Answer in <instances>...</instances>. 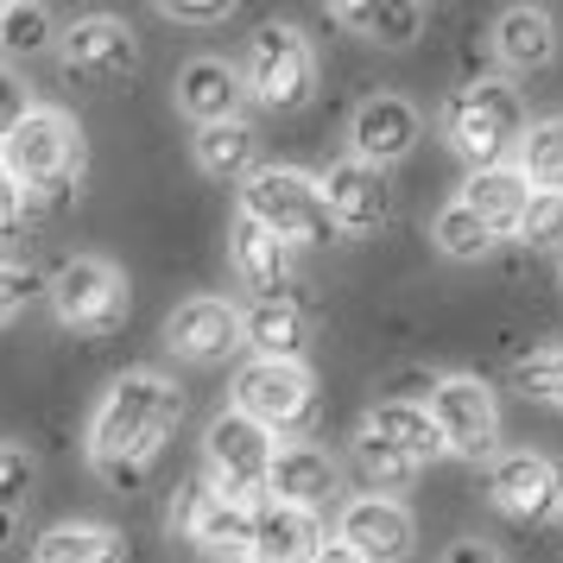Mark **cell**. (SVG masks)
<instances>
[{
    "label": "cell",
    "mask_w": 563,
    "mask_h": 563,
    "mask_svg": "<svg viewBox=\"0 0 563 563\" xmlns=\"http://www.w3.org/2000/svg\"><path fill=\"white\" fill-rule=\"evenodd\" d=\"M355 468H361V482H367V494H380V487H406L418 468H411L399 450H386L380 437H355Z\"/></svg>",
    "instance_id": "cell-29"
},
{
    "label": "cell",
    "mask_w": 563,
    "mask_h": 563,
    "mask_svg": "<svg viewBox=\"0 0 563 563\" xmlns=\"http://www.w3.org/2000/svg\"><path fill=\"white\" fill-rule=\"evenodd\" d=\"M32 291H38V285H32V273H26V266H0V323H7L13 310L26 305Z\"/></svg>",
    "instance_id": "cell-37"
},
{
    "label": "cell",
    "mask_w": 563,
    "mask_h": 563,
    "mask_svg": "<svg viewBox=\"0 0 563 563\" xmlns=\"http://www.w3.org/2000/svg\"><path fill=\"white\" fill-rule=\"evenodd\" d=\"M209 487L229 500V507H266V475H273V437L260 431L254 418L222 411L209 424Z\"/></svg>",
    "instance_id": "cell-5"
},
{
    "label": "cell",
    "mask_w": 563,
    "mask_h": 563,
    "mask_svg": "<svg viewBox=\"0 0 563 563\" xmlns=\"http://www.w3.org/2000/svg\"><path fill=\"white\" fill-rule=\"evenodd\" d=\"M335 494V462L317 450V443H285L273 450V475H266V500H285V507L317 512Z\"/></svg>",
    "instance_id": "cell-18"
},
{
    "label": "cell",
    "mask_w": 563,
    "mask_h": 563,
    "mask_svg": "<svg viewBox=\"0 0 563 563\" xmlns=\"http://www.w3.org/2000/svg\"><path fill=\"white\" fill-rule=\"evenodd\" d=\"M519 178L532 190H563V121H538L519 140Z\"/></svg>",
    "instance_id": "cell-28"
},
{
    "label": "cell",
    "mask_w": 563,
    "mask_h": 563,
    "mask_svg": "<svg viewBox=\"0 0 563 563\" xmlns=\"http://www.w3.org/2000/svg\"><path fill=\"white\" fill-rule=\"evenodd\" d=\"M317 563H361V558L349 551V544H342V538H323V551H317Z\"/></svg>",
    "instance_id": "cell-40"
},
{
    "label": "cell",
    "mask_w": 563,
    "mask_h": 563,
    "mask_svg": "<svg viewBox=\"0 0 563 563\" xmlns=\"http://www.w3.org/2000/svg\"><path fill=\"white\" fill-rule=\"evenodd\" d=\"M158 13H165V20H178V26H216V20H229V7H222V0H165Z\"/></svg>",
    "instance_id": "cell-35"
},
{
    "label": "cell",
    "mask_w": 563,
    "mask_h": 563,
    "mask_svg": "<svg viewBox=\"0 0 563 563\" xmlns=\"http://www.w3.org/2000/svg\"><path fill=\"white\" fill-rule=\"evenodd\" d=\"M241 102H247V82L234 64L222 57H197L178 70V108L203 128H222V121H241Z\"/></svg>",
    "instance_id": "cell-17"
},
{
    "label": "cell",
    "mask_w": 563,
    "mask_h": 563,
    "mask_svg": "<svg viewBox=\"0 0 563 563\" xmlns=\"http://www.w3.org/2000/svg\"><path fill=\"white\" fill-rule=\"evenodd\" d=\"M20 121H26V89H20L13 70H0V140L20 128Z\"/></svg>",
    "instance_id": "cell-38"
},
{
    "label": "cell",
    "mask_w": 563,
    "mask_h": 563,
    "mask_svg": "<svg viewBox=\"0 0 563 563\" xmlns=\"http://www.w3.org/2000/svg\"><path fill=\"white\" fill-rule=\"evenodd\" d=\"M487 494L512 512V519H544L558 512V482H551V462L519 450V456H500L494 475H487Z\"/></svg>",
    "instance_id": "cell-19"
},
{
    "label": "cell",
    "mask_w": 563,
    "mask_h": 563,
    "mask_svg": "<svg viewBox=\"0 0 563 563\" xmlns=\"http://www.w3.org/2000/svg\"><path fill=\"white\" fill-rule=\"evenodd\" d=\"M0 165L20 190L57 197L82 172V133L64 108H26V121L0 140Z\"/></svg>",
    "instance_id": "cell-4"
},
{
    "label": "cell",
    "mask_w": 563,
    "mask_h": 563,
    "mask_svg": "<svg viewBox=\"0 0 563 563\" xmlns=\"http://www.w3.org/2000/svg\"><path fill=\"white\" fill-rule=\"evenodd\" d=\"M247 89L266 108H305L317 96V57L298 26H260L247 45Z\"/></svg>",
    "instance_id": "cell-7"
},
{
    "label": "cell",
    "mask_w": 563,
    "mask_h": 563,
    "mask_svg": "<svg viewBox=\"0 0 563 563\" xmlns=\"http://www.w3.org/2000/svg\"><path fill=\"white\" fill-rule=\"evenodd\" d=\"M20 222H26V190L7 178V165H0V241H13Z\"/></svg>",
    "instance_id": "cell-36"
},
{
    "label": "cell",
    "mask_w": 563,
    "mask_h": 563,
    "mask_svg": "<svg viewBox=\"0 0 563 563\" xmlns=\"http://www.w3.org/2000/svg\"><path fill=\"white\" fill-rule=\"evenodd\" d=\"M526 241H558L563 234V190H532V203H526V222H519Z\"/></svg>",
    "instance_id": "cell-33"
},
{
    "label": "cell",
    "mask_w": 563,
    "mask_h": 563,
    "mask_svg": "<svg viewBox=\"0 0 563 563\" xmlns=\"http://www.w3.org/2000/svg\"><path fill=\"white\" fill-rule=\"evenodd\" d=\"M234 411L241 418H254L266 437H298L310 431V418H317V386H310L305 361H254L241 386H234Z\"/></svg>",
    "instance_id": "cell-6"
},
{
    "label": "cell",
    "mask_w": 563,
    "mask_h": 563,
    "mask_svg": "<svg viewBox=\"0 0 563 563\" xmlns=\"http://www.w3.org/2000/svg\"><path fill=\"white\" fill-rule=\"evenodd\" d=\"M418 146V108L406 96H367L355 108V158L361 165H393Z\"/></svg>",
    "instance_id": "cell-16"
},
{
    "label": "cell",
    "mask_w": 563,
    "mask_h": 563,
    "mask_svg": "<svg viewBox=\"0 0 563 563\" xmlns=\"http://www.w3.org/2000/svg\"><path fill=\"white\" fill-rule=\"evenodd\" d=\"M519 393L563 406V349H538L532 361H519Z\"/></svg>",
    "instance_id": "cell-32"
},
{
    "label": "cell",
    "mask_w": 563,
    "mask_h": 563,
    "mask_svg": "<svg viewBox=\"0 0 563 563\" xmlns=\"http://www.w3.org/2000/svg\"><path fill=\"white\" fill-rule=\"evenodd\" d=\"M443 121H450L456 153L468 158L475 172L507 165V153H519V140H526V102H519V89H507L500 77H475L468 89H456Z\"/></svg>",
    "instance_id": "cell-3"
},
{
    "label": "cell",
    "mask_w": 563,
    "mask_h": 563,
    "mask_svg": "<svg viewBox=\"0 0 563 563\" xmlns=\"http://www.w3.org/2000/svg\"><path fill=\"white\" fill-rule=\"evenodd\" d=\"M443 563H500V551L482 544V538H462V544H450V558Z\"/></svg>",
    "instance_id": "cell-39"
},
{
    "label": "cell",
    "mask_w": 563,
    "mask_h": 563,
    "mask_svg": "<svg viewBox=\"0 0 563 563\" xmlns=\"http://www.w3.org/2000/svg\"><path fill=\"white\" fill-rule=\"evenodd\" d=\"M335 26L361 32V38H374V45H411L418 32H424V7H411V0H393V7H361V0H342L330 13Z\"/></svg>",
    "instance_id": "cell-25"
},
{
    "label": "cell",
    "mask_w": 563,
    "mask_h": 563,
    "mask_svg": "<svg viewBox=\"0 0 563 563\" xmlns=\"http://www.w3.org/2000/svg\"><path fill=\"white\" fill-rule=\"evenodd\" d=\"M317 551H323V526H317V512L285 507V500L254 507V544H247V563H317Z\"/></svg>",
    "instance_id": "cell-15"
},
{
    "label": "cell",
    "mask_w": 563,
    "mask_h": 563,
    "mask_svg": "<svg viewBox=\"0 0 563 563\" xmlns=\"http://www.w3.org/2000/svg\"><path fill=\"white\" fill-rule=\"evenodd\" d=\"M172 526H178L190 544L216 551L222 563H247V544H254V512L229 507L209 482H184L178 500H172Z\"/></svg>",
    "instance_id": "cell-10"
},
{
    "label": "cell",
    "mask_w": 563,
    "mask_h": 563,
    "mask_svg": "<svg viewBox=\"0 0 563 563\" xmlns=\"http://www.w3.org/2000/svg\"><path fill=\"white\" fill-rule=\"evenodd\" d=\"M317 190H323V203H330V222L335 229H380L386 216H393V190H386V178L374 172V165H361V158H342V165H330L323 178H317Z\"/></svg>",
    "instance_id": "cell-12"
},
{
    "label": "cell",
    "mask_w": 563,
    "mask_h": 563,
    "mask_svg": "<svg viewBox=\"0 0 563 563\" xmlns=\"http://www.w3.org/2000/svg\"><path fill=\"white\" fill-rule=\"evenodd\" d=\"M140 70V45H133V32L121 20H77V26L64 32V77L70 82H89V89H114V82H128Z\"/></svg>",
    "instance_id": "cell-11"
},
{
    "label": "cell",
    "mask_w": 563,
    "mask_h": 563,
    "mask_svg": "<svg viewBox=\"0 0 563 563\" xmlns=\"http://www.w3.org/2000/svg\"><path fill=\"white\" fill-rule=\"evenodd\" d=\"M335 538H342L361 563H399L411 551V512L393 507V500H380V494H361V500L342 507Z\"/></svg>",
    "instance_id": "cell-13"
},
{
    "label": "cell",
    "mask_w": 563,
    "mask_h": 563,
    "mask_svg": "<svg viewBox=\"0 0 563 563\" xmlns=\"http://www.w3.org/2000/svg\"><path fill=\"white\" fill-rule=\"evenodd\" d=\"M551 482H558V512H563V462L551 468Z\"/></svg>",
    "instance_id": "cell-41"
},
{
    "label": "cell",
    "mask_w": 563,
    "mask_h": 563,
    "mask_svg": "<svg viewBox=\"0 0 563 563\" xmlns=\"http://www.w3.org/2000/svg\"><path fill=\"white\" fill-rule=\"evenodd\" d=\"M424 411H431L443 450H456V456H468V462L494 456L500 411H494V393H487L482 380H468V374H456V380H437L431 386V406H424Z\"/></svg>",
    "instance_id": "cell-9"
},
{
    "label": "cell",
    "mask_w": 563,
    "mask_h": 563,
    "mask_svg": "<svg viewBox=\"0 0 563 563\" xmlns=\"http://www.w3.org/2000/svg\"><path fill=\"white\" fill-rule=\"evenodd\" d=\"M526 203H532V184L519 178L512 165H494V172H475L468 178V190H462V209L482 222L494 241L500 234H519V222H526Z\"/></svg>",
    "instance_id": "cell-20"
},
{
    "label": "cell",
    "mask_w": 563,
    "mask_h": 563,
    "mask_svg": "<svg viewBox=\"0 0 563 563\" xmlns=\"http://www.w3.org/2000/svg\"><path fill=\"white\" fill-rule=\"evenodd\" d=\"M7 532H13V519H7V512H0V544H7Z\"/></svg>",
    "instance_id": "cell-42"
},
{
    "label": "cell",
    "mask_w": 563,
    "mask_h": 563,
    "mask_svg": "<svg viewBox=\"0 0 563 563\" xmlns=\"http://www.w3.org/2000/svg\"><path fill=\"white\" fill-rule=\"evenodd\" d=\"M32 563H128V544L102 526H52L38 538Z\"/></svg>",
    "instance_id": "cell-26"
},
{
    "label": "cell",
    "mask_w": 563,
    "mask_h": 563,
    "mask_svg": "<svg viewBox=\"0 0 563 563\" xmlns=\"http://www.w3.org/2000/svg\"><path fill=\"white\" fill-rule=\"evenodd\" d=\"M437 247H443L450 260H482L487 247H494V234H487L462 203H450L443 216H437Z\"/></svg>",
    "instance_id": "cell-31"
},
{
    "label": "cell",
    "mask_w": 563,
    "mask_h": 563,
    "mask_svg": "<svg viewBox=\"0 0 563 563\" xmlns=\"http://www.w3.org/2000/svg\"><path fill=\"white\" fill-rule=\"evenodd\" d=\"M234 266H241V279L260 291V305H279L285 291H291V247L273 241V234L260 229V222H234Z\"/></svg>",
    "instance_id": "cell-21"
},
{
    "label": "cell",
    "mask_w": 563,
    "mask_h": 563,
    "mask_svg": "<svg viewBox=\"0 0 563 563\" xmlns=\"http://www.w3.org/2000/svg\"><path fill=\"white\" fill-rule=\"evenodd\" d=\"M52 310L64 330L77 335H102L128 317V279L108 260H70L52 279Z\"/></svg>",
    "instance_id": "cell-8"
},
{
    "label": "cell",
    "mask_w": 563,
    "mask_h": 563,
    "mask_svg": "<svg viewBox=\"0 0 563 563\" xmlns=\"http://www.w3.org/2000/svg\"><path fill=\"white\" fill-rule=\"evenodd\" d=\"M26 487H32V456L0 443V512L13 507V500H26Z\"/></svg>",
    "instance_id": "cell-34"
},
{
    "label": "cell",
    "mask_w": 563,
    "mask_h": 563,
    "mask_svg": "<svg viewBox=\"0 0 563 563\" xmlns=\"http://www.w3.org/2000/svg\"><path fill=\"white\" fill-rule=\"evenodd\" d=\"M254 128L247 121H222V128L197 133V158L209 178H254Z\"/></svg>",
    "instance_id": "cell-27"
},
{
    "label": "cell",
    "mask_w": 563,
    "mask_h": 563,
    "mask_svg": "<svg viewBox=\"0 0 563 563\" xmlns=\"http://www.w3.org/2000/svg\"><path fill=\"white\" fill-rule=\"evenodd\" d=\"M494 45H500V57H507V70H544L551 52H558L551 13H544V7H507L500 26H494Z\"/></svg>",
    "instance_id": "cell-24"
},
{
    "label": "cell",
    "mask_w": 563,
    "mask_h": 563,
    "mask_svg": "<svg viewBox=\"0 0 563 563\" xmlns=\"http://www.w3.org/2000/svg\"><path fill=\"white\" fill-rule=\"evenodd\" d=\"M52 38V7H0V52L26 57Z\"/></svg>",
    "instance_id": "cell-30"
},
{
    "label": "cell",
    "mask_w": 563,
    "mask_h": 563,
    "mask_svg": "<svg viewBox=\"0 0 563 563\" xmlns=\"http://www.w3.org/2000/svg\"><path fill=\"white\" fill-rule=\"evenodd\" d=\"M165 342H172V355L184 361H229L241 349V310L222 305V298H190V305L172 310V323H165Z\"/></svg>",
    "instance_id": "cell-14"
},
{
    "label": "cell",
    "mask_w": 563,
    "mask_h": 563,
    "mask_svg": "<svg viewBox=\"0 0 563 563\" xmlns=\"http://www.w3.org/2000/svg\"><path fill=\"white\" fill-rule=\"evenodd\" d=\"M241 342L254 349V361H291L305 355V310L291 305V298H279V305H254L247 317H241Z\"/></svg>",
    "instance_id": "cell-23"
},
{
    "label": "cell",
    "mask_w": 563,
    "mask_h": 563,
    "mask_svg": "<svg viewBox=\"0 0 563 563\" xmlns=\"http://www.w3.org/2000/svg\"><path fill=\"white\" fill-rule=\"evenodd\" d=\"M241 216L260 222V229L273 234V241H285V247H330L335 234H342L330 222V203H323L317 178L285 172V165H266V172L247 178V190H241Z\"/></svg>",
    "instance_id": "cell-2"
},
{
    "label": "cell",
    "mask_w": 563,
    "mask_h": 563,
    "mask_svg": "<svg viewBox=\"0 0 563 563\" xmlns=\"http://www.w3.org/2000/svg\"><path fill=\"white\" fill-rule=\"evenodd\" d=\"M178 418H184L178 386L158 380V374H128V380H114V393L102 399L96 424H89V456L114 487H140L146 462L165 450Z\"/></svg>",
    "instance_id": "cell-1"
},
{
    "label": "cell",
    "mask_w": 563,
    "mask_h": 563,
    "mask_svg": "<svg viewBox=\"0 0 563 563\" xmlns=\"http://www.w3.org/2000/svg\"><path fill=\"white\" fill-rule=\"evenodd\" d=\"M361 431L380 437L386 450H399V456H406L411 468H418V462H431L437 450H443V437H437L431 411L411 406V399H386V406H374V418H367Z\"/></svg>",
    "instance_id": "cell-22"
}]
</instances>
